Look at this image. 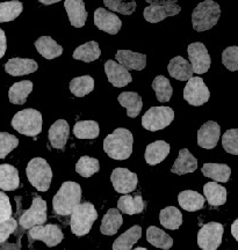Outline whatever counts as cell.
I'll return each instance as SVG.
<instances>
[{
	"instance_id": "1",
	"label": "cell",
	"mask_w": 238,
	"mask_h": 250,
	"mask_svg": "<svg viewBox=\"0 0 238 250\" xmlns=\"http://www.w3.org/2000/svg\"><path fill=\"white\" fill-rule=\"evenodd\" d=\"M134 138L129 130L119 127L103 140V149L114 160H127L133 153Z\"/></svg>"
},
{
	"instance_id": "2",
	"label": "cell",
	"mask_w": 238,
	"mask_h": 250,
	"mask_svg": "<svg viewBox=\"0 0 238 250\" xmlns=\"http://www.w3.org/2000/svg\"><path fill=\"white\" fill-rule=\"evenodd\" d=\"M81 188L76 182H64L52 199L54 211L59 215H69L80 204Z\"/></svg>"
},
{
	"instance_id": "3",
	"label": "cell",
	"mask_w": 238,
	"mask_h": 250,
	"mask_svg": "<svg viewBox=\"0 0 238 250\" xmlns=\"http://www.w3.org/2000/svg\"><path fill=\"white\" fill-rule=\"evenodd\" d=\"M221 17V7L213 0H206L194 8L192 23L194 30L206 31L216 26Z\"/></svg>"
},
{
	"instance_id": "4",
	"label": "cell",
	"mask_w": 238,
	"mask_h": 250,
	"mask_svg": "<svg viewBox=\"0 0 238 250\" xmlns=\"http://www.w3.org/2000/svg\"><path fill=\"white\" fill-rule=\"evenodd\" d=\"M98 218L95 206L91 203L78 204L71 212V230L74 235L84 236L90 232Z\"/></svg>"
},
{
	"instance_id": "5",
	"label": "cell",
	"mask_w": 238,
	"mask_h": 250,
	"mask_svg": "<svg viewBox=\"0 0 238 250\" xmlns=\"http://www.w3.org/2000/svg\"><path fill=\"white\" fill-rule=\"evenodd\" d=\"M26 174L30 184L39 191H48L52 180V170L48 162L42 158H34L29 161Z\"/></svg>"
},
{
	"instance_id": "6",
	"label": "cell",
	"mask_w": 238,
	"mask_h": 250,
	"mask_svg": "<svg viewBox=\"0 0 238 250\" xmlns=\"http://www.w3.org/2000/svg\"><path fill=\"white\" fill-rule=\"evenodd\" d=\"M12 126L24 136L35 137L42 131V115L35 109H24L15 114Z\"/></svg>"
},
{
	"instance_id": "7",
	"label": "cell",
	"mask_w": 238,
	"mask_h": 250,
	"mask_svg": "<svg viewBox=\"0 0 238 250\" xmlns=\"http://www.w3.org/2000/svg\"><path fill=\"white\" fill-rule=\"evenodd\" d=\"M174 120V111L170 107H152L142 117V125L145 130L159 131L165 129Z\"/></svg>"
},
{
	"instance_id": "8",
	"label": "cell",
	"mask_w": 238,
	"mask_h": 250,
	"mask_svg": "<svg viewBox=\"0 0 238 250\" xmlns=\"http://www.w3.org/2000/svg\"><path fill=\"white\" fill-rule=\"evenodd\" d=\"M47 221V203L39 196L34 197L32 206L20 215L19 224L24 229L45 224Z\"/></svg>"
},
{
	"instance_id": "9",
	"label": "cell",
	"mask_w": 238,
	"mask_h": 250,
	"mask_svg": "<svg viewBox=\"0 0 238 250\" xmlns=\"http://www.w3.org/2000/svg\"><path fill=\"white\" fill-rule=\"evenodd\" d=\"M224 228L218 223L203 225L198 233V245L202 250H216L222 243Z\"/></svg>"
},
{
	"instance_id": "10",
	"label": "cell",
	"mask_w": 238,
	"mask_h": 250,
	"mask_svg": "<svg viewBox=\"0 0 238 250\" xmlns=\"http://www.w3.org/2000/svg\"><path fill=\"white\" fill-rule=\"evenodd\" d=\"M209 93L208 87L206 86L205 81H203L200 77H192L187 81L186 86L184 89V99L190 103V105H199L205 104L208 102Z\"/></svg>"
},
{
	"instance_id": "11",
	"label": "cell",
	"mask_w": 238,
	"mask_h": 250,
	"mask_svg": "<svg viewBox=\"0 0 238 250\" xmlns=\"http://www.w3.org/2000/svg\"><path fill=\"white\" fill-rule=\"evenodd\" d=\"M187 52H189V58L190 61V66H192L193 73L203 74L209 70L212 59L208 54V50H207L203 43H192V44L189 45Z\"/></svg>"
},
{
	"instance_id": "12",
	"label": "cell",
	"mask_w": 238,
	"mask_h": 250,
	"mask_svg": "<svg viewBox=\"0 0 238 250\" xmlns=\"http://www.w3.org/2000/svg\"><path fill=\"white\" fill-rule=\"evenodd\" d=\"M28 235L32 240H40L45 242L48 247H55L62 242L64 239V234L57 225H39L29 229Z\"/></svg>"
},
{
	"instance_id": "13",
	"label": "cell",
	"mask_w": 238,
	"mask_h": 250,
	"mask_svg": "<svg viewBox=\"0 0 238 250\" xmlns=\"http://www.w3.org/2000/svg\"><path fill=\"white\" fill-rule=\"evenodd\" d=\"M111 181L115 191L124 195L134 191L139 183L137 175L127 168H115L111 175Z\"/></svg>"
},
{
	"instance_id": "14",
	"label": "cell",
	"mask_w": 238,
	"mask_h": 250,
	"mask_svg": "<svg viewBox=\"0 0 238 250\" xmlns=\"http://www.w3.org/2000/svg\"><path fill=\"white\" fill-rule=\"evenodd\" d=\"M95 24L100 30L105 33L115 35L120 31L122 27V22L120 18L113 12H109L105 8H98L95 12Z\"/></svg>"
},
{
	"instance_id": "15",
	"label": "cell",
	"mask_w": 238,
	"mask_h": 250,
	"mask_svg": "<svg viewBox=\"0 0 238 250\" xmlns=\"http://www.w3.org/2000/svg\"><path fill=\"white\" fill-rule=\"evenodd\" d=\"M221 127L216 122L208 121L198 131V145L206 149L215 148L220 140Z\"/></svg>"
},
{
	"instance_id": "16",
	"label": "cell",
	"mask_w": 238,
	"mask_h": 250,
	"mask_svg": "<svg viewBox=\"0 0 238 250\" xmlns=\"http://www.w3.org/2000/svg\"><path fill=\"white\" fill-rule=\"evenodd\" d=\"M181 7L178 4L168 5H150L144 8V19L150 23H158L168 17L179 14Z\"/></svg>"
},
{
	"instance_id": "17",
	"label": "cell",
	"mask_w": 238,
	"mask_h": 250,
	"mask_svg": "<svg viewBox=\"0 0 238 250\" xmlns=\"http://www.w3.org/2000/svg\"><path fill=\"white\" fill-rule=\"evenodd\" d=\"M105 72L108 81L114 87H124L133 81L130 72L115 61L108 59L105 62Z\"/></svg>"
},
{
	"instance_id": "18",
	"label": "cell",
	"mask_w": 238,
	"mask_h": 250,
	"mask_svg": "<svg viewBox=\"0 0 238 250\" xmlns=\"http://www.w3.org/2000/svg\"><path fill=\"white\" fill-rule=\"evenodd\" d=\"M115 59L127 70L142 71L146 66V56L130 50H119Z\"/></svg>"
},
{
	"instance_id": "19",
	"label": "cell",
	"mask_w": 238,
	"mask_h": 250,
	"mask_svg": "<svg viewBox=\"0 0 238 250\" xmlns=\"http://www.w3.org/2000/svg\"><path fill=\"white\" fill-rule=\"evenodd\" d=\"M69 134H70V126H69L68 122L58 120L50 126L48 133L49 142L54 148L63 149L67 145Z\"/></svg>"
},
{
	"instance_id": "20",
	"label": "cell",
	"mask_w": 238,
	"mask_h": 250,
	"mask_svg": "<svg viewBox=\"0 0 238 250\" xmlns=\"http://www.w3.org/2000/svg\"><path fill=\"white\" fill-rule=\"evenodd\" d=\"M39 65L34 59L28 58H12L5 64V70L13 77L27 76L37 71Z\"/></svg>"
},
{
	"instance_id": "21",
	"label": "cell",
	"mask_w": 238,
	"mask_h": 250,
	"mask_svg": "<svg viewBox=\"0 0 238 250\" xmlns=\"http://www.w3.org/2000/svg\"><path fill=\"white\" fill-rule=\"evenodd\" d=\"M64 7L71 24L76 28L85 26L87 20V12L84 0H65Z\"/></svg>"
},
{
	"instance_id": "22",
	"label": "cell",
	"mask_w": 238,
	"mask_h": 250,
	"mask_svg": "<svg viewBox=\"0 0 238 250\" xmlns=\"http://www.w3.org/2000/svg\"><path fill=\"white\" fill-rule=\"evenodd\" d=\"M196 169H198V160L195 159V156L187 148L180 149L179 156H178L171 168L172 173L177 175H185L193 173Z\"/></svg>"
},
{
	"instance_id": "23",
	"label": "cell",
	"mask_w": 238,
	"mask_h": 250,
	"mask_svg": "<svg viewBox=\"0 0 238 250\" xmlns=\"http://www.w3.org/2000/svg\"><path fill=\"white\" fill-rule=\"evenodd\" d=\"M168 153H170V145L164 140H157L146 146L144 158H145L146 164L155 166L164 161L167 158Z\"/></svg>"
},
{
	"instance_id": "24",
	"label": "cell",
	"mask_w": 238,
	"mask_h": 250,
	"mask_svg": "<svg viewBox=\"0 0 238 250\" xmlns=\"http://www.w3.org/2000/svg\"><path fill=\"white\" fill-rule=\"evenodd\" d=\"M167 71L173 79L180 81H186L193 77L190 62L185 58L180 57V56H177V57L171 59L170 62H168Z\"/></svg>"
},
{
	"instance_id": "25",
	"label": "cell",
	"mask_w": 238,
	"mask_h": 250,
	"mask_svg": "<svg viewBox=\"0 0 238 250\" xmlns=\"http://www.w3.org/2000/svg\"><path fill=\"white\" fill-rule=\"evenodd\" d=\"M20 186L19 171L12 165H0V189L13 191Z\"/></svg>"
},
{
	"instance_id": "26",
	"label": "cell",
	"mask_w": 238,
	"mask_h": 250,
	"mask_svg": "<svg viewBox=\"0 0 238 250\" xmlns=\"http://www.w3.org/2000/svg\"><path fill=\"white\" fill-rule=\"evenodd\" d=\"M122 223H123V219H122L120 211L118 208H109L107 213L103 215L102 218L100 232L103 235H114L120 229Z\"/></svg>"
},
{
	"instance_id": "27",
	"label": "cell",
	"mask_w": 238,
	"mask_h": 250,
	"mask_svg": "<svg viewBox=\"0 0 238 250\" xmlns=\"http://www.w3.org/2000/svg\"><path fill=\"white\" fill-rule=\"evenodd\" d=\"M119 102L122 107L127 109V114L130 118H135L140 115L143 107L142 98L135 92H123L119 95Z\"/></svg>"
},
{
	"instance_id": "28",
	"label": "cell",
	"mask_w": 238,
	"mask_h": 250,
	"mask_svg": "<svg viewBox=\"0 0 238 250\" xmlns=\"http://www.w3.org/2000/svg\"><path fill=\"white\" fill-rule=\"evenodd\" d=\"M35 48L46 59L57 58L63 54V48L50 36H42L35 42Z\"/></svg>"
},
{
	"instance_id": "29",
	"label": "cell",
	"mask_w": 238,
	"mask_h": 250,
	"mask_svg": "<svg viewBox=\"0 0 238 250\" xmlns=\"http://www.w3.org/2000/svg\"><path fill=\"white\" fill-rule=\"evenodd\" d=\"M142 236V228L139 225L133 226L115 240L113 243V250H131L133 246Z\"/></svg>"
},
{
	"instance_id": "30",
	"label": "cell",
	"mask_w": 238,
	"mask_h": 250,
	"mask_svg": "<svg viewBox=\"0 0 238 250\" xmlns=\"http://www.w3.org/2000/svg\"><path fill=\"white\" fill-rule=\"evenodd\" d=\"M179 205L185 211L195 212L201 210L205 205V197L200 195L199 192L192 191V190H185L178 196Z\"/></svg>"
},
{
	"instance_id": "31",
	"label": "cell",
	"mask_w": 238,
	"mask_h": 250,
	"mask_svg": "<svg viewBox=\"0 0 238 250\" xmlns=\"http://www.w3.org/2000/svg\"><path fill=\"white\" fill-rule=\"evenodd\" d=\"M144 208H145V204H144L143 198L141 195H137L135 197L124 195L120 197L118 202V208L124 214L133 215L142 213Z\"/></svg>"
},
{
	"instance_id": "32",
	"label": "cell",
	"mask_w": 238,
	"mask_h": 250,
	"mask_svg": "<svg viewBox=\"0 0 238 250\" xmlns=\"http://www.w3.org/2000/svg\"><path fill=\"white\" fill-rule=\"evenodd\" d=\"M33 90V83L29 80H24L20 83H15L8 90L9 102L13 104L23 105L26 103L28 95Z\"/></svg>"
},
{
	"instance_id": "33",
	"label": "cell",
	"mask_w": 238,
	"mask_h": 250,
	"mask_svg": "<svg viewBox=\"0 0 238 250\" xmlns=\"http://www.w3.org/2000/svg\"><path fill=\"white\" fill-rule=\"evenodd\" d=\"M206 199L213 206H220L227 202V189L217 182H208L203 187Z\"/></svg>"
},
{
	"instance_id": "34",
	"label": "cell",
	"mask_w": 238,
	"mask_h": 250,
	"mask_svg": "<svg viewBox=\"0 0 238 250\" xmlns=\"http://www.w3.org/2000/svg\"><path fill=\"white\" fill-rule=\"evenodd\" d=\"M202 174L215 182L225 183L230 179L231 169L229 166L224 164H205L202 167Z\"/></svg>"
},
{
	"instance_id": "35",
	"label": "cell",
	"mask_w": 238,
	"mask_h": 250,
	"mask_svg": "<svg viewBox=\"0 0 238 250\" xmlns=\"http://www.w3.org/2000/svg\"><path fill=\"white\" fill-rule=\"evenodd\" d=\"M146 240L156 248H161L164 250L170 249L173 246V240L172 237L164 232V230L159 229L156 226H150L146 229Z\"/></svg>"
},
{
	"instance_id": "36",
	"label": "cell",
	"mask_w": 238,
	"mask_h": 250,
	"mask_svg": "<svg viewBox=\"0 0 238 250\" xmlns=\"http://www.w3.org/2000/svg\"><path fill=\"white\" fill-rule=\"evenodd\" d=\"M159 221L167 229H178L183 224V214L174 206H167L159 213Z\"/></svg>"
},
{
	"instance_id": "37",
	"label": "cell",
	"mask_w": 238,
	"mask_h": 250,
	"mask_svg": "<svg viewBox=\"0 0 238 250\" xmlns=\"http://www.w3.org/2000/svg\"><path fill=\"white\" fill-rule=\"evenodd\" d=\"M100 55H101V50H100L98 43L95 42V41H90L85 44L78 46L73 51L72 57L78 59V61L90 62L96 61L100 57Z\"/></svg>"
},
{
	"instance_id": "38",
	"label": "cell",
	"mask_w": 238,
	"mask_h": 250,
	"mask_svg": "<svg viewBox=\"0 0 238 250\" xmlns=\"http://www.w3.org/2000/svg\"><path fill=\"white\" fill-rule=\"evenodd\" d=\"M73 133L78 139H95L100 133L99 124L95 121L77 122Z\"/></svg>"
},
{
	"instance_id": "39",
	"label": "cell",
	"mask_w": 238,
	"mask_h": 250,
	"mask_svg": "<svg viewBox=\"0 0 238 250\" xmlns=\"http://www.w3.org/2000/svg\"><path fill=\"white\" fill-rule=\"evenodd\" d=\"M70 90L71 93L73 94L77 98H83V96L87 95L95 89V80H93L92 77L90 76H83L74 78V79L71 80L70 85Z\"/></svg>"
},
{
	"instance_id": "40",
	"label": "cell",
	"mask_w": 238,
	"mask_h": 250,
	"mask_svg": "<svg viewBox=\"0 0 238 250\" xmlns=\"http://www.w3.org/2000/svg\"><path fill=\"white\" fill-rule=\"evenodd\" d=\"M152 88L155 90L156 96L159 102L165 103L168 102L173 94V88H172L170 80L164 76H158L152 81Z\"/></svg>"
},
{
	"instance_id": "41",
	"label": "cell",
	"mask_w": 238,
	"mask_h": 250,
	"mask_svg": "<svg viewBox=\"0 0 238 250\" xmlns=\"http://www.w3.org/2000/svg\"><path fill=\"white\" fill-rule=\"evenodd\" d=\"M23 2L17 1H6L0 2V22H9L17 19L23 13Z\"/></svg>"
},
{
	"instance_id": "42",
	"label": "cell",
	"mask_w": 238,
	"mask_h": 250,
	"mask_svg": "<svg viewBox=\"0 0 238 250\" xmlns=\"http://www.w3.org/2000/svg\"><path fill=\"white\" fill-rule=\"evenodd\" d=\"M100 169V164L99 161L95 158H91V156H81L78 160L76 165V171L80 176L83 177H90L95 173H98Z\"/></svg>"
},
{
	"instance_id": "43",
	"label": "cell",
	"mask_w": 238,
	"mask_h": 250,
	"mask_svg": "<svg viewBox=\"0 0 238 250\" xmlns=\"http://www.w3.org/2000/svg\"><path fill=\"white\" fill-rule=\"evenodd\" d=\"M106 7L123 15H131L136 11L135 0H103Z\"/></svg>"
},
{
	"instance_id": "44",
	"label": "cell",
	"mask_w": 238,
	"mask_h": 250,
	"mask_svg": "<svg viewBox=\"0 0 238 250\" xmlns=\"http://www.w3.org/2000/svg\"><path fill=\"white\" fill-rule=\"evenodd\" d=\"M19 139L13 134L7 132H0V159H4L9 153L17 148Z\"/></svg>"
},
{
	"instance_id": "45",
	"label": "cell",
	"mask_w": 238,
	"mask_h": 250,
	"mask_svg": "<svg viewBox=\"0 0 238 250\" xmlns=\"http://www.w3.org/2000/svg\"><path fill=\"white\" fill-rule=\"evenodd\" d=\"M222 145L225 152L230 153L233 155L238 154V130L231 129L228 130L227 132L222 137Z\"/></svg>"
},
{
	"instance_id": "46",
	"label": "cell",
	"mask_w": 238,
	"mask_h": 250,
	"mask_svg": "<svg viewBox=\"0 0 238 250\" xmlns=\"http://www.w3.org/2000/svg\"><path fill=\"white\" fill-rule=\"evenodd\" d=\"M222 62L228 70L235 72L238 70V46H229L222 54Z\"/></svg>"
},
{
	"instance_id": "47",
	"label": "cell",
	"mask_w": 238,
	"mask_h": 250,
	"mask_svg": "<svg viewBox=\"0 0 238 250\" xmlns=\"http://www.w3.org/2000/svg\"><path fill=\"white\" fill-rule=\"evenodd\" d=\"M18 223L14 218H9L4 223H0V245L7 241L9 235L15 232Z\"/></svg>"
},
{
	"instance_id": "48",
	"label": "cell",
	"mask_w": 238,
	"mask_h": 250,
	"mask_svg": "<svg viewBox=\"0 0 238 250\" xmlns=\"http://www.w3.org/2000/svg\"><path fill=\"white\" fill-rule=\"evenodd\" d=\"M9 218H12V206L9 198L7 195L0 191V223H4Z\"/></svg>"
},
{
	"instance_id": "49",
	"label": "cell",
	"mask_w": 238,
	"mask_h": 250,
	"mask_svg": "<svg viewBox=\"0 0 238 250\" xmlns=\"http://www.w3.org/2000/svg\"><path fill=\"white\" fill-rule=\"evenodd\" d=\"M6 49H7V41H6V35L4 30L0 28V58L4 57Z\"/></svg>"
},
{
	"instance_id": "50",
	"label": "cell",
	"mask_w": 238,
	"mask_h": 250,
	"mask_svg": "<svg viewBox=\"0 0 238 250\" xmlns=\"http://www.w3.org/2000/svg\"><path fill=\"white\" fill-rule=\"evenodd\" d=\"M150 5H168V4H177L178 0H145Z\"/></svg>"
},
{
	"instance_id": "51",
	"label": "cell",
	"mask_w": 238,
	"mask_h": 250,
	"mask_svg": "<svg viewBox=\"0 0 238 250\" xmlns=\"http://www.w3.org/2000/svg\"><path fill=\"white\" fill-rule=\"evenodd\" d=\"M237 225H238V220H235L234 224H233V226H231V233H233L235 240H238V236H237Z\"/></svg>"
},
{
	"instance_id": "52",
	"label": "cell",
	"mask_w": 238,
	"mask_h": 250,
	"mask_svg": "<svg viewBox=\"0 0 238 250\" xmlns=\"http://www.w3.org/2000/svg\"><path fill=\"white\" fill-rule=\"evenodd\" d=\"M40 2H42L43 5H52V4H56V2L61 1V0H39Z\"/></svg>"
},
{
	"instance_id": "53",
	"label": "cell",
	"mask_w": 238,
	"mask_h": 250,
	"mask_svg": "<svg viewBox=\"0 0 238 250\" xmlns=\"http://www.w3.org/2000/svg\"><path fill=\"white\" fill-rule=\"evenodd\" d=\"M134 250H148V249H145V248H141V247H140V248H136V249H134Z\"/></svg>"
}]
</instances>
